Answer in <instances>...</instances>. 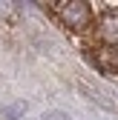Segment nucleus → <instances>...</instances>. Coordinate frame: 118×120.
Returning <instances> with one entry per match:
<instances>
[{"label": "nucleus", "instance_id": "1", "mask_svg": "<svg viewBox=\"0 0 118 120\" xmlns=\"http://www.w3.org/2000/svg\"><path fill=\"white\" fill-rule=\"evenodd\" d=\"M58 17H61L69 29H86L92 20V11H89V3L84 0H66V3H52Z\"/></svg>", "mask_w": 118, "mask_h": 120}, {"label": "nucleus", "instance_id": "2", "mask_svg": "<svg viewBox=\"0 0 118 120\" xmlns=\"http://www.w3.org/2000/svg\"><path fill=\"white\" fill-rule=\"evenodd\" d=\"M95 54H92V63H95V69L101 71V74H118V46H98V49H92Z\"/></svg>", "mask_w": 118, "mask_h": 120}, {"label": "nucleus", "instance_id": "3", "mask_svg": "<svg viewBox=\"0 0 118 120\" xmlns=\"http://www.w3.org/2000/svg\"><path fill=\"white\" fill-rule=\"evenodd\" d=\"M101 37L110 46H118V11H104L101 14Z\"/></svg>", "mask_w": 118, "mask_h": 120}, {"label": "nucleus", "instance_id": "4", "mask_svg": "<svg viewBox=\"0 0 118 120\" xmlns=\"http://www.w3.org/2000/svg\"><path fill=\"white\" fill-rule=\"evenodd\" d=\"M23 112H26V103H12V106H6L0 112V120H17Z\"/></svg>", "mask_w": 118, "mask_h": 120}, {"label": "nucleus", "instance_id": "5", "mask_svg": "<svg viewBox=\"0 0 118 120\" xmlns=\"http://www.w3.org/2000/svg\"><path fill=\"white\" fill-rule=\"evenodd\" d=\"M40 120H72V117H69L66 112H61V109H52V112H43Z\"/></svg>", "mask_w": 118, "mask_h": 120}]
</instances>
